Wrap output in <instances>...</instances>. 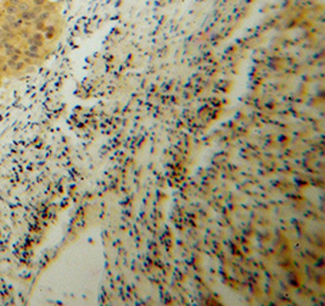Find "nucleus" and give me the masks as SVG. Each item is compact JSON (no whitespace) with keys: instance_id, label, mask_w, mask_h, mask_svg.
<instances>
[{"instance_id":"39448f33","label":"nucleus","mask_w":325,"mask_h":306,"mask_svg":"<svg viewBox=\"0 0 325 306\" xmlns=\"http://www.w3.org/2000/svg\"><path fill=\"white\" fill-rule=\"evenodd\" d=\"M21 0H6L5 1V4H9V5H15V6H17L19 4H20Z\"/></svg>"},{"instance_id":"f03ea898","label":"nucleus","mask_w":325,"mask_h":306,"mask_svg":"<svg viewBox=\"0 0 325 306\" xmlns=\"http://www.w3.org/2000/svg\"><path fill=\"white\" fill-rule=\"evenodd\" d=\"M17 9L19 11H27V10H31L32 9V4L31 1H28V0H21L20 4L17 5Z\"/></svg>"},{"instance_id":"f257e3e1","label":"nucleus","mask_w":325,"mask_h":306,"mask_svg":"<svg viewBox=\"0 0 325 306\" xmlns=\"http://www.w3.org/2000/svg\"><path fill=\"white\" fill-rule=\"evenodd\" d=\"M3 11H4V14H6V15H16V16H17V14L20 12L19 9H17V6H15V5H9V4H5V5L3 6Z\"/></svg>"},{"instance_id":"20e7f679","label":"nucleus","mask_w":325,"mask_h":306,"mask_svg":"<svg viewBox=\"0 0 325 306\" xmlns=\"http://www.w3.org/2000/svg\"><path fill=\"white\" fill-rule=\"evenodd\" d=\"M31 4L33 6H44L46 4V0H31Z\"/></svg>"},{"instance_id":"7ed1b4c3","label":"nucleus","mask_w":325,"mask_h":306,"mask_svg":"<svg viewBox=\"0 0 325 306\" xmlns=\"http://www.w3.org/2000/svg\"><path fill=\"white\" fill-rule=\"evenodd\" d=\"M16 20H17L16 15H6V14H4V16H3V21L9 23V25H12Z\"/></svg>"}]
</instances>
